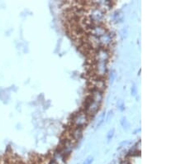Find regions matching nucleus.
<instances>
[{
	"label": "nucleus",
	"mask_w": 186,
	"mask_h": 164,
	"mask_svg": "<svg viewBox=\"0 0 186 164\" xmlns=\"http://www.w3.org/2000/svg\"><path fill=\"white\" fill-rule=\"evenodd\" d=\"M114 129H112V130H110V131L108 132V135H107V138H108V142H109L112 138L113 137V134H114Z\"/></svg>",
	"instance_id": "f257e3e1"
},
{
	"label": "nucleus",
	"mask_w": 186,
	"mask_h": 164,
	"mask_svg": "<svg viewBox=\"0 0 186 164\" xmlns=\"http://www.w3.org/2000/svg\"><path fill=\"white\" fill-rule=\"evenodd\" d=\"M136 91H137V88H136L135 85H133V87H132V95H136Z\"/></svg>",
	"instance_id": "20e7f679"
},
{
	"label": "nucleus",
	"mask_w": 186,
	"mask_h": 164,
	"mask_svg": "<svg viewBox=\"0 0 186 164\" xmlns=\"http://www.w3.org/2000/svg\"><path fill=\"white\" fill-rule=\"evenodd\" d=\"M49 164H56V163H55V162H51V163H49Z\"/></svg>",
	"instance_id": "39448f33"
},
{
	"label": "nucleus",
	"mask_w": 186,
	"mask_h": 164,
	"mask_svg": "<svg viewBox=\"0 0 186 164\" xmlns=\"http://www.w3.org/2000/svg\"><path fill=\"white\" fill-rule=\"evenodd\" d=\"M104 116H105V113H103V114L102 115V117H101V120H100V122L98 124V127H99L101 126V125L103 123V121H104Z\"/></svg>",
	"instance_id": "7ed1b4c3"
},
{
	"label": "nucleus",
	"mask_w": 186,
	"mask_h": 164,
	"mask_svg": "<svg viewBox=\"0 0 186 164\" xmlns=\"http://www.w3.org/2000/svg\"><path fill=\"white\" fill-rule=\"evenodd\" d=\"M93 158H92V157H89V158H88L85 161L84 164H91L92 163H93Z\"/></svg>",
	"instance_id": "f03ea898"
}]
</instances>
